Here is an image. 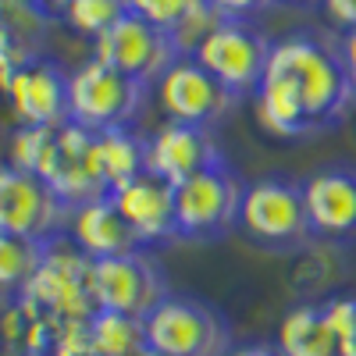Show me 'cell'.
<instances>
[{"label":"cell","instance_id":"33","mask_svg":"<svg viewBox=\"0 0 356 356\" xmlns=\"http://www.w3.org/2000/svg\"><path fill=\"white\" fill-rule=\"evenodd\" d=\"M339 50H342V61H346V68H349V79H353V86H356V33H342Z\"/></svg>","mask_w":356,"mask_h":356},{"label":"cell","instance_id":"16","mask_svg":"<svg viewBox=\"0 0 356 356\" xmlns=\"http://www.w3.org/2000/svg\"><path fill=\"white\" fill-rule=\"evenodd\" d=\"M303 200H307L314 239H332V243L356 239V168L353 164L317 168L303 182Z\"/></svg>","mask_w":356,"mask_h":356},{"label":"cell","instance_id":"35","mask_svg":"<svg viewBox=\"0 0 356 356\" xmlns=\"http://www.w3.org/2000/svg\"><path fill=\"white\" fill-rule=\"evenodd\" d=\"M339 356H356V339L353 342H342L339 346Z\"/></svg>","mask_w":356,"mask_h":356},{"label":"cell","instance_id":"3","mask_svg":"<svg viewBox=\"0 0 356 356\" xmlns=\"http://www.w3.org/2000/svg\"><path fill=\"white\" fill-rule=\"evenodd\" d=\"M146 346L164 356H228L232 328L218 307L196 296L168 292L164 300L143 317Z\"/></svg>","mask_w":356,"mask_h":356},{"label":"cell","instance_id":"23","mask_svg":"<svg viewBox=\"0 0 356 356\" xmlns=\"http://www.w3.org/2000/svg\"><path fill=\"white\" fill-rule=\"evenodd\" d=\"M221 22H225V18L211 8V0H196V4L189 8V15L168 33L171 43H175V50H178V57H193V54L200 50V43L211 36Z\"/></svg>","mask_w":356,"mask_h":356},{"label":"cell","instance_id":"26","mask_svg":"<svg viewBox=\"0 0 356 356\" xmlns=\"http://www.w3.org/2000/svg\"><path fill=\"white\" fill-rule=\"evenodd\" d=\"M193 4H196V0H129V11L146 18L157 29H164V33H171V29L189 15Z\"/></svg>","mask_w":356,"mask_h":356},{"label":"cell","instance_id":"28","mask_svg":"<svg viewBox=\"0 0 356 356\" xmlns=\"http://www.w3.org/2000/svg\"><path fill=\"white\" fill-rule=\"evenodd\" d=\"M50 356H97L89 342V321H61Z\"/></svg>","mask_w":356,"mask_h":356},{"label":"cell","instance_id":"27","mask_svg":"<svg viewBox=\"0 0 356 356\" xmlns=\"http://www.w3.org/2000/svg\"><path fill=\"white\" fill-rule=\"evenodd\" d=\"M321 310H324L332 335L339 339V346L356 339V296H332V300L321 303Z\"/></svg>","mask_w":356,"mask_h":356},{"label":"cell","instance_id":"21","mask_svg":"<svg viewBox=\"0 0 356 356\" xmlns=\"http://www.w3.org/2000/svg\"><path fill=\"white\" fill-rule=\"evenodd\" d=\"M43 250H47L43 243L0 232V292L18 296L29 285V278L36 275V267L43 260Z\"/></svg>","mask_w":356,"mask_h":356},{"label":"cell","instance_id":"14","mask_svg":"<svg viewBox=\"0 0 356 356\" xmlns=\"http://www.w3.org/2000/svg\"><path fill=\"white\" fill-rule=\"evenodd\" d=\"M225 164V154L211 129L182 125V122H164L146 139V171L164 178L171 186H182L186 178Z\"/></svg>","mask_w":356,"mask_h":356},{"label":"cell","instance_id":"7","mask_svg":"<svg viewBox=\"0 0 356 356\" xmlns=\"http://www.w3.org/2000/svg\"><path fill=\"white\" fill-rule=\"evenodd\" d=\"M72 207L40 175L0 164V232L33 243H54L68 232Z\"/></svg>","mask_w":356,"mask_h":356},{"label":"cell","instance_id":"20","mask_svg":"<svg viewBox=\"0 0 356 356\" xmlns=\"http://www.w3.org/2000/svg\"><path fill=\"white\" fill-rule=\"evenodd\" d=\"M89 342L97 356H139L146 349V324L143 317L97 310L89 317Z\"/></svg>","mask_w":356,"mask_h":356},{"label":"cell","instance_id":"12","mask_svg":"<svg viewBox=\"0 0 356 356\" xmlns=\"http://www.w3.org/2000/svg\"><path fill=\"white\" fill-rule=\"evenodd\" d=\"M93 57L143 86H154L178 61V50L164 29H157L146 18L129 11L100 40H93Z\"/></svg>","mask_w":356,"mask_h":356},{"label":"cell","instance_id":"9","mask_svg":"<svg viewBox=\"0 0 356 356\" xmlns=\"http://www.w3.org/2000/svg\"><path fill=\"white\" fill-rule=\"evenodd\" d=\"M196 61L211 72L235 100L253 97L264 79L267 57H271V40L250 22H221L211 36L193 54Z\"/></svg>","mask_w":356,"mask_h":356},{"label":"cell","instance_id":"18","mask_svg":"<svg viewBox=\"0 0 356 356\" xmlns=\"http://www.w3.org/2000/svg\"><path fill=\"white\" fill-rule=\"evenodd\" d=\"M278 349L285 356H339V339L324 321L321 303L292 307L278 324Z\"/></svg>","mask_w":356,"mask_h":356},{"label":"cell","instance_id":"2","mask_svg":"<svg viewBox=\"0 0 356 356\" xmlns=\"http://www.w3.org/2000/svg\"><path fill=\"white\" fill-rule=\"evenodd\" d=\"M239 232L253 246L264 250H303L314 239V228L307 218L303 182L285 175H264L257 182H246L243 211H239Z\"/></svg>","mask_w":356,"mask_h":356},{"label":"cell","instance_id":"17","mask_svg":"<svg viewBox=\"0 0 356 356\" xmlns=\"http://www.w3.org/2000/svg\"><path fill=\"white\" fill-rule=\"evenodd\" d=\"M68 239L89 260H107V257H122V253L139 250L132 228L118 214L111 196H97V200L75 207L68 218Z\"/></svg>","mask_w":356,"mask_h":356},{"label":"cell","instance_id":"24","mask_svg":"<svg viewBox=\"0 0 356 356\" xmlns=\"http://www.w3.org/2000/svg\"><path fill=\"white\" fill-rule=\"evenodd\" d=\"M50 136L54 129H29V125H18L15 136H11V161L15 168L29 171V175H36L40 171V161L47 154V146H50Z\"/></svg>","mask_w":356,"mask_h":356},{"label":"cell","instance_id":"36","mask_svg":"<svg viewBox=\"0 0 356 356\" xmlns=\"http://www.w3.org/2000/svg\"><path fill=\"white\" fill-rule=\"evenodd\" d=\"M139 356H164V353H157V349H150V346H146V349H143Z\"/></svg>","mask_w":356,"mask_h":356},{"label":"cell","instance_id":"5","mask_svg":"<svg viewBox=\"0 0 356 356\" xmlns=\"http://www.w3.org/2000/svg\"><path fill=\"white\" fill-rule=\"evenodd\" d=\"M146 93H150V86L89 57L86 65H79L68 75V122L89 132L132 129L146 104Z\"/></svg>","mask_w":356,"mask_h":356},{"label":"cell","instance_id":"15","mask_svg":"<svg viewBox=\"0 0 356 356\" xmlns=\"http://www.w3.org/2000/svg\"><path fill=\"white\" fill-rule=\"evenodd\" d=\"M118 207V214L132 228L139 250L168 246L178 239V221H175V186L157 175H139L129 186L107 193Z\"/></svg>","mask_w":356,"mask_h":356},{"label":"cell","instance_id":"1","mask_svg":"<svg viewBox=\"0 0 356 356\" xmlns=\"http://www.w3.org/2000/svg\"><path fill=\"white\" fill-rule=\"evenodd\" d=\"M356 104L342 50L307 33L271 43L264 79L253 93L257 125L275 139H303L339 125Z\"/></svg>","mask_w":356,"mask_h":356},{"label":"cell","instance_id":"10","mask_svg":"<svg viewBox=\"0 0 356 356\" xmlns=\"http://www.w3.org/2000/svg\"><path fill=\"white\" fill-rule=\"evenodd\" d=\"M154 93H157V107L168 122L200 125V129H214L239 104L196 57H178L154 82Z\"/></svg>","mask_w":356,"mask_h":356},{"label":"cell","instance_id":"19","mask_svg":"<svg viewBox=\"0 0 356 356\" xmlns=\"http://www.w3.org/2000/svg\"><path fill=\"white\" fill-rule=\"evenodd\" d=\"M97 168L107 193L129 186L132 178L146 175V139H139L132 129L97 132Z\"/></svg>","mask_w":356,"mask_h":356},{"label":"cell","instance_id":"8","mask_svg":"<svg viewBox=\"0 0 356 356\" xmlns=\"http://www.w3.org/2000/svg\"><path fill=\"white\" fill-rule=\"evenodd\" d=\"M89 289H93L97 310L146 317L168 296V278L146 250H132L122 257L93 260Z\"/></svg>","mask_w":356,"mask_h":356},{"label":"cell","instance_id":"31","mask_svg":"<svg viewBox=\"0 0 356 356\" xmlns=\"http://www.w3.org/2000/svg\"><path fill=\"white\" fill-rule=\"evenodd\" d=\"M321 11L335 29L356 33V0H321Z\"/></svg>","mask_w":356,"mask_h":356},{"label":"cell","instance_id":"34","mask_svg":"<svg viewBox=\"0 0 356 356\" xmlns=\"http://www.w3.org/2000/svg\"><path fill=\"white\" fill-rule=\"evenodd\" d=\"M33 4L40 8L43 18H65V11H68L72 0H33Z\"/></svg>","mask_w":356,"mask_h":356},{"label":"cell","instance_id":"37","mask_svg":"<svg viewBox=\"0 0 356 356\" xmlns=\"http://www.w3.org/2000/svg\"><path fill=\"white\" fill-rule=\"evenodd\" d=\"M285 4H321V0H285Z\"/></svg>","mask_w":356,"mask_h":356},{"label":"cell","instance_id":"6","mask_svg":"<svg viewBox=\"0 0 356 356\" xmlns=\"http://www.w3.org/2000/svg\"><path fill=\"white\" fill-rule=\"evenodd\" d=\"M89 271H93V260L75 250L68 235H61V239L47 243L36 275L29 278V285L18 296L36 310L50 314L54 321H89L97 314Z\"/></svg>","mask_w":356,"mask_h":356},{"label":"cell","instance_id":"11","mask_svg":"<svg viewBox=\"0 0 356 356\" xmlns=\"http://www.w3.org/2000/svg\"><path fill=\"white\" fill-rule=\"evenodd\" d=\"M36 175L72 211L97 196H107L100 168H97V132H89L75 122H65L54 129Z\"/></svg>","mask_w":356,"mask_h":356},{"label":"cell","instance_id":"4","mask_svg":"<svg viewBox=\"0 0 356 356\" xmlns=\"http://www.w3.org/2000/svg\"><path fill=\"white\" fill-rule=\"evenodd\" d=\"M246 182L225 164L207 168L182 186H175V221L178 239L189 243H218L239 228Z\"/></svg>","mask_w":356,"mask_h":356},{"label":"cell","instance_id":"13","mask_svg":"<svg viewBox=\"0 0 356 356\" xmlns=\"http://www.w3.org/2000/svg\"><path fill=\"white\" fill-rule=\"evenodd\" d=\"M0 93L8 97L18 125L57 129L68 122V75L47 57L0 72Z\"/></svg>","mask_w":356,"mask_h":356},{"label":"cell","instance_id":"29","mask_svg":"<svg viewBox=\"0 0 356 356\" xmlns=\"http://www.w3.org/2000/svg\"><path fill=\"white\" fill-rule=\"evenodd\" d=\"M33 57H36V47H33V43H25L15 29L0 25V72L18 68V65H25V61H33Z\"/></svg>","mask_w":356,"mask_h":356},{"label":"cell","instance_id":"22","mask_svg":"<svg viewBox=\"0 0 356 356\" xmlns=\"http://www.w3.org/2000/svg\"><path fill=\"white\" fill-rule=\"evenodd\" d=\"M125 15H129V0H72L65 11V22L72 33L86 40H100Z\"/></svg>","mask_w":356,"mask_h":356},{"label":"cell","instance_id":"25","mask_svg":"<svg viewBox=\"0 0 356 356\" xmlns=\"http://www.w3.org/2000/svg\"><path fill=\"white\" fill-rule=\"evenodd\" d=\"M47 22H50V18L40 15V8L33 4V0H0V25L15 29L25 43L36 47V40H40V33H43Z\"/></svg>","mask_w":356,"mask_h":356},{"label":"cell","instance_id":"32","mask_svg":"<svg viewBox=\"0 0 356 356\" xmlns=\"http://www.w3.org/2000/svg\"><path fill=\"white\" fill-rule=\"evenodd\" d=\"M228 356H285V353L278 349V342H264V339H257V342L232 346V353H228Z\"/></svg>","mask_w":356,"mask_h":356},{"label":"cell","instance_id":"30","mask_svg":"<svg viewBox=\"0 0 356 356\" xmlns=\"http://www.w3.org/2000/svg\"><path fill=\"white\" fill-rule=\"evenodd\" d=\"M275 0H211V8L225 18V22H250L260 11H267Z\"/></svg>","mask_w":356,"mask_h":356}]
</instances>
